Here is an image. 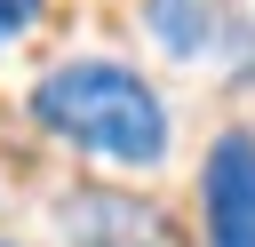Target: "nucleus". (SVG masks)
I'll return each instance as SVG.
<instances>
[{"instance_id":"1","label":"nucleus","mask_w":255,"mask_h":247,"mask_svg":"<svg viewBox=\"0 0 255 247\" xmlns=\"http://www.w3.org/2000/svg\"><path fill=\"white\" fill-rule=\"evenodd\" d=\"M32 120L112 167H159L167 159V104L143 72L112 56H72L32 80Z\"/></svg>"},{"instance_id":"2","label":"nucleus","mask_w":255,"mask_h":247,"mask_svg":"<svg viewBox=\"0 0 255 247\" xmlns=\"http://www.w3.org/2000/svg\"><path fill=\"white\" fill-rule=\"evenodd\" d=\"M56 223H64V247H183L175 223H167V207H151L135 191H112V183L72 191L56 207Z\"/></svg>"},{"instance_id":"3","label":"nucleus","mask_w":255,"mask_h":247,"mask_svg":"<svg viewBox=\"0 0 255 247\" xmlns=\"http://www.w3.org/2000/svg\"><path fill=\"white\" fill-rule=\"evenodd\" d=\"M199 207H207V247H255V135L223 127L199 167Z\"/></svg>"},{"instance_id":"4","label":"nucleus","mask_w":255,"mask_h":247,"mask_svg":"<svg viewBox=\"0 0 255 247\" xmlns=\"http://www.w3.org/2000/svg\"><path fill=\"white\" fill-rule=\"evenodd\" d=\"M151 32H159V48H167L175 64H207L223 40L255 56V32H247L239 16H223L215 0H151Z\"/></svg>"},{"instance_id":"5","label":"nucleus","mask_w":255,"mask_h":247,"mask_svg":"<svg viewBox=\"0 0 255 247\" xmlns=\"http://www.w3.org/2000/svg\"><path fill=\"white\" fill-rule=\"evenodd\" d=\"M40 8H48V0H0V48H8V40H24V32L40 24Z\"/></svg>"},{"instance_id":"6","label":"nucleus","mask_w":255,"mask_h":247,"mask_svg":"<svg viewBox=\"0 0 255 247\" xmlns=\"http://www.w3.org/2000/svg\"><path fill=\"white\" fill-rule=\"evenodd\" d=\"M0 247H16V239H0Z\"/></svg>"}]
</instances>
